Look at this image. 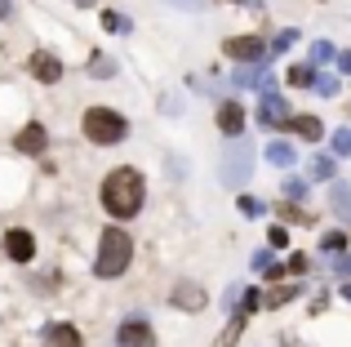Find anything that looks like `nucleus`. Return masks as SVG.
Masks as SVG:
<instances>
[{
    "instance_id": "0eeeda50",
    "label": "nucleus",
    "mask_w": 351,
    "mask_h": 347,
    "mask_svg": "<svg viewBox=\"0 0 351 347\" xmlns=\"http://www.w3.org/2000/svg\"><path fill=\"white\" fill-rule=\"evenodd\" d=\"M45 147H49V134H45L40 121H32V125H23V130H18L14 152H23V156H40Z\"/></svg>"
},
{
    "instance_id": "f257e3e1",
    "label": "nucleus",
    "mask_w": 351,
    "mask_h": 347,
    "mask_svg": "<svg viewBox=\"0 0 351 347\" xmlns=\"http://www.w3.org/2000/svg\"><path fill=\"white\" fill-rule=\"evenodd\" d=\"M143 174L138 169H129V165H120L112 169L103 178V191H98V200H103V209L112 218H134L138 209H143Z\"/></svg>"
},
{
    "instance_id": "ea45409f",
    "label": "nucleus",
    "mask_w": 351,
    "mask_h": 347,
    "mask_svg": "<svg viewBox=\"0 0 351 347\" xmlns=\"http://www.w3.org/2000/svg\"><path fill=\"white\" fill-rule=\"evenodd\" d=\"M343 298H347V303H351V280H347V285H343Z\"/></svg>"
},
{
    "instance_id": "b1692460",
    "label": "nucleus",
    "mask_w": 351,
    "mask_h": 347,
    "mask_svg": "<svg viewBox=\"0 0 351 347\" xmlns=\"http://www.w3.org/2000/svg\"><path fill=\"white\" fill-rule=\"evenodd\" d=\"M302 196H307V182H302V178H285V200H289V205H298Z\"/></svg>"
},
{
    "instance_id": "9b49d317",
    "label": "nucleus",
    "mask_w": 351,
    "mask_h": 347,
    "mask_svg": "<svg viewBox=\"0 0 351 347\" xmlns=\"http://www.w3.org/2000/svg\"><path fill=\"white\" fill-rule=\"evenodd\" d=\"M27 67H32V76L40 80V85H53V80H62V62L53 58L49 49H36V53H32V62H27Z\"/></svg>"
},
{
    "instance_id": "c85d7f7f",
    "label": "nucleus",
    "mask_w": 351,
    "mask_h": 347,
    "mask_svg": "<svg viewBox=\"0 0 351 347\" xmlns=\"http://www.w3.org/2000/svg\"><path fill=\"white\" fill-rule=\"evenodd\" d=\"M240 330H245V316L236 312V316H232V325H227V334H223V347H232V343L240 339Z\"/></svg>"
},
{
    "instance_id": "423d86ee",
    "label": "nucleus",
    "mask_w": 351,
    "mask_h": 347,
    "mask_svg": "<svg viewBox=\"0 0 351 347\" xmlns=\"http://www.w3.org/2000/svg\"><path fill=\"white\" fill-rule=\"evenodd\" d=\"M169 303L182 307V312H205V307H209V294L196 285V280H178V285H173V294H169Z\"/></svg>"
},
{
    "instance_id": "c756f323",
    "label": "nucleus",
    "mask_w": 351,
    "mask_h": 347,
    "mask_svg": "<svg viewBox=\"0 0 351 347\" xmlns=\"http://www.w3.org/2000/svg\"><path fill=\"white\" fill-rule=\"evenodd\" d=\"M280 218H285V223H311V218L302 214L298 205H289V200H285V205H280Z\"/></svg>"
},
{
    "instance_id": "412c9836",
    "label": "nucleus",
    "mask_w": 351,
    "mask_h": 347,
    "mask_svg": "<svg viewBox=\"0 0 351 347\" xmlns=\"http://www.w3.org/2000/svg\"><path fill=\"white\" fill-rule=\"evenodd\" d=\"M329 205H334L338 214H347V218H351V187H347V182H338V187L329 191Z\"/></svg>"
},
{
    "instance_id": "39448f33",
    "label": "nucleus",
    "mask_w": 351,
    "mask_h": 347,
    "mask_svg": "<svg viewBox=\"0 0 351 347\" xmlns=\"http://www.w3.org/2000/svg\"><path fill=\"white\" fill-rule=\"evenodd\" d=\"M227 58L240 62V67H254V62H267V45L258 40V36H232V40L223 45Z\"/></svg>"
},
{
    "instance_id": "473e14b6",
    "label": "nucleus",
    "mask_w": 351,
    "mask_h": 347,
    "mask_svg": "<svg viewBox=\"0 0 351 347\" xmlns=\"http://www.w3.org/2000/svg\"><path fill=\"white\" fill-rule=\"evenodd\" d=\"M103 27H107V32H125L129 18H120V14H112V9H107V14H103Z\"/></svg>"
},
{
    "instance_id": "5701e85b",
    "label": "nucleus",
    "mask_w": 351,
    "mask_h": 347,
    "mask_svg": "<svg viewBox=\"0 0 351 347\" xmlns=\"http://www.w3.org/2000/svg\"><path fill=\"white\" fill-rule=\"evenodd\" d=\"M320 250H325V254H343L347 250V236L343 232H325V236H320Z\"/></svg>"
},
{
    "instance_id": "ddd939ff",
    "label": "nucleus",
    "mask_w": 351,
    "mask_h": 347,
    "mask_svg": "<svg viewBox=\"0 0 351 347\" xmlns=\"http://www.w3.org/2000/svg\"><path fill=\"white\" fill-rule=\"evenodd\" d=\"M218 130H223L227 139H240V134H245V107L240 103H218Z\"/></svg>"
},
{
    "instance_id": "aec40b11",
    "label": "nucleus",
    "mask_w": 351,
    "mask_h": 347,
    "mask_svg": "<svg viewBox=\"0 0 351 347\" xmlns=\"http://www.w3.org/2000/svg\"><path fill=\"white\" fill-rule=\"evenodd\" d=\"M289 45H298V32H293V27H285V32L276 36L271 45H267V58H276V53H289Z\"/></svg>"
},
{
    "instance_id": "58836bf2",
    "label": "nucleus",
    "mask_w": 351,
    "mask_h": 347,
    "mask_svg": "<svg viewBox=\"0 0 351 347\" xmlns=\"http://www.w3.org/2000/svg\"><path fill=\"white\" fill-rule=\"evenodd\" d=\"M178 9H200V0H173Z\"/></svg>"
},
{
    "instance_id": "f3484780",
    "label": "nucleus",
    "mask_w": 351,
    "mask_h": 347,
    "mask_svg": "<svg viewBox=\"0 0 351 347\" xmlns=\"http://www.w3.org/2000/svg\"><path fill=\"white\" fill-rule=\"evenodd\" d=\"M232 80H236V85H240V89H254V85H258V89H263V80H267V71H263V62H254V67H236V76H232Z\"/></svg>"
},
{
    "instance_id": "c9c22d12",
    "label": "nucleus",
    "mask_w": 351,
    "mask_h": 347,
    "mask_svg": "<svg viewBox=\"0 0 351 347\" xmlns=\"http://www.w3.org/2000/svg\"><path fill=\"white\" fill-rule=\"evenodd\" d=\"M334 62H338V71H343V76H351V49H343Z\"/></svg>"
},
{
    "instance_id": "f8f14e48",
    "label": "nucleus",
    "mask_w": 351,
    "mask_h": 347,
    "mask_svg": "<svg viewBox=\"0 0 351 347\" xmlns=\"http://www.w3.org/2000/svg\"><path fill=\"white\" fill-rule=\"evenodd\" d=\"M45 347H85V339H80V330L71 321H53L45 325Z\"/></svg>"
},
{
    "instance_id": "2eb2a0df",
    "label": "nucleus",
    "mask_w": 351,
    "mask_h": 347,
    "mask_svg": "<svg viewBox=\"0 0 351 347\" xmlns=\"http://www.w3.org/2000/svg\"><path fill=\"white\" fill-rule=\"evenodd\" d=\"M267 160H271L276 169H289L293 160H298V152H293V147H289L285 139H276V143H267Z\"/></svg>"
},
{
    "instance_id": "a19ab883",
    "label": "nucleus",
    "mask_w": 351,
    "mask_h": 347,
    "mask_svg": "<svg viewBox=\"0 0 351 347\" xmlns=\"http://www.w3.org/2000/svg\"><path fill=\"white\" fill-rule=\"evenodd\" d=\"M76 5H80V9H89V5H94V0H76Z\"/></svg>"
},
{
    "instance_id": "393cba45",
    "label": "nucleus",
    "mask_w": 351,
    "mask_h": 347,
    "mask_svg": "<svg viewBox=\"0 0 351 347\" xmlns=\"http://www.w3.org/2000/svg\"><path fill=\"white\" fill-rule=\"evenodd\" d=\"M329 58H338L329 40H316V45H311V67H316V62H329Z\"/></svg>"
},
{
    "instance_id": "dca6fc26",
    "label": "nucleus",
    "mask_w": 351,
    "mask_h": 347,
    "mask_svg": "<svg viewBox=\"0 0 351 347\" xmlns=\"http://www.w3.org/2000/svg\"><path fill=\"white\" fill-rule=\"evenodd\" d=\"M285 80H289L293 89H311V85H316V67H311V62H293Z\"/></svg>"
},
{
    "instance_id": "f704fd0d",
    "label": "nucleus",
    "mask_w": 351,
    "mask_h": 347,
    "mask_svg": "<svg viewBox=\"0 0 351 347\" xmlns=\"http://www.w3.org/2000/svg\"><path fill=\"white\" fill-rule=\"evenodd\" d=\"M94 76H116V62L112 58H94Z\"/></svg>"
},
{
    "instance_id": "7c9ffc66",
    "label": "nucleus",
    "mask_w": 351,
    "mask_h": 347,
    "mask_svg": "<svg viewBox=\"0 0 351 347\" xmlns=\"http://www.w3.org/2000/svg\"><path fill=\"white\" fill-rule=\"evenodd\" d=\"M307 267H311V259H307V254H293V259L285 263V272H289V276H302Z\"/></svg>"
},
{
    "instance_id": "7ed1b4c3",
    "label": "nucleus",
    "mask_w": 351,
    "mask_h": 347,
    "mask_svg": "<svg viewBox=\"0 0 351 347\" xmlns=\"http://www.w3.org/2000/svg\"><path fill=\"white\" fill-rule=\"evenodd\" d=\"M80 125H85V139L98 143V147H112V143H120L129 134V121L120 112H112V107H89Z\"/></svg>"
},
{
    "instance_id": "bb28decb",
    "label": "nucleus",
    "mask_w": 351,
    "mask_h": 347,
    "mask_svg": "<svg viewBox=\"0 0 351 347\" xmlns=\"http://www.w3.org/2000/svg\"><path fill=\"white\" fill-rule=\"evenodd\" d=\"M240 214H249V218H258V214H267V205L258 196H240Z\"/></svg>"
},
{
    "instance_id": "1a4fd4ad",
    "label": "nucleus",
    "mask_w": 351,
    "mask_h": 347,
    "mask_svg": "<svg viewBox=\"0 0 351 347\" xmlns=\"http://www.w3.org/2000/svg\"><path fill=\"white\" fill-rule=\"evenodd\" d=\"M116 347H156V334L147 321H125L116 330Z\"/></svg>"
},
{
    "instance_id": "20e7f679",
    "label": "nucleus",
    "mask_w": 351,
    "mask_h": 347,
    "mask_svg": "<svg viewBox=\"0 0 351 347\" xmlns=\"http://www.w3.org/2000/svg\"><path fill=\"white\" fill-rule=\"evenodd\" d=\"M249 174H254V147H249L245 139H236L223 156V182L227 187H245Z\"/></svg>"
},
{
    "instance_id": "a211bd4d",
    "label": "nucleus",
    "mask_w": 351,
    "mask_h": 347,
    "mask_svg": "<svg viewBox=\"0 0 351 347\" xmlns=\"http://www.w3.org/2000/svg\"><path fill=\"white\" fill-rule=\"evenodd\" d=\"M298 298V285H271L263 294V307H285V303H293Z\"/></svg>"
},
{
    "instance_id": "6ab92c4d",
    "label": "nucleus",
    "mask_w": 351,
    "mask_h": 347,
    "mask_svg": "<svg viewBox=\"0 0 351 347\" xmlns=\"http://www.w3.org/2000/svg\"><path fill=\"white\" fill-rule=\"evenodd\" d=\"M307 178L311 182H329L334 178V156H311L307 160Z\"/></svg>"
},
{
    "instance_id": "9d476101",
    "label": "nucleus",
    "mask_w": 351,
    "mask_h": 347,
    "mask_svg": "<svg viewBox=\"0 0 351 347\" xmlns=\"http://www.w3.org/2000/svg\"><path fill=\"white\" fill-rule=\"evenodd\" d=\"M5 254H9L14 263H32V259H36L32 232H27V227H14V232H5Z\"/></svg>"
},
{
    "instance_id": "4be33fe9",
    "label": "nucleus",
    "mask_w": 351,
    "mask_h": 347,
    "mask_svg": "<svg viewBox=\"0 0 351 347\" xmlns=\"http://www.w3.org/2000/svg\"><path fill=\"white\" fill-rule=\"evenodd\" d=\"M329 147H334V156H351V130H334V139H329Z\"/></svg>"
},
{
    "instance_id": "e433bc0d",
    "label": "nucleus",
    "mask_w": 351,
    "mask_h": 347,
    "mask_svg": "<svg viewBox=\"0 0 351 347\" xmlns=\"http://www.w3.org/2000/svg\"><path fill=\"white\" fill-rule=\"evenodd\" d=\"M334 272H338V276H347V280H351V259H347V254H343V259L334 263Z\"/></svg>"
},
{
    "instance_id": "cd10ccee",
    "label": "nucleus",
    "mask_w": 351,
    "mask_h": 347,
    "mask_svg": "<svg viewBox=\"0 0 351 347\" xmlns=\"http://www.w3.org/2000/svg\"><path fill=\"white\" fill-rule=\"evenodd\" d=\"M311 89H316L320 98H334V94H338V80H334V76H316V85H311Z\"/></svg>"
},
{
    "instance_id": "72a5a7b5",
    "label": "nucleus",
    "mask_w": 351,
    "mask_h": 347,
    "mask_svg": "<svg viewBox=\"0 0 351 347\" xmlns=\"http://www.w3.org/2000/svg\"><path fill=\"white\" fill-rule=\"evenodd\" d=\"M254 272H263V276L271 272V250H258L254 254Z\"/></svg>"
},
{
    "instance_id": "4c0bfd02",
    "label": "nucleus",
    "mask_w": 351,
    "mask_h": 347,
    "mask_svg": "<svg viewBox=\"0 0 351 347\" xmlns=\"http://www.w3.org/2000/svg\"><path fill=\"white\" fill-rule=\"evenodd\" d=\"M14 14V0H0V18H9Z\"/></svg>"
},
{
    "instance_id": "f03ea898",
    "label": "nucleus",
    "mask_w": 351,
    "mask_h": 347,
    "mask_svg": "<svg viewBox=\"0 0 351 347\" xmlns=\"http://www.w3.org/2000/svg\"><path fill=\"white\" fill-rule=\"evenodd\" d=\"M129 259H134V241H129V232H120V227H107L103 241H98V263H94V272H98L103 280L125 276Z\"/></svg>"
},
{
    "instance_id": "6e6552de",
    "label": "nucleus",
    "mask_w": 351,
    "mask_h": 347,
    "mask_svg": "<svg viewBox=\"0 0 351 347\" xmlns=\"http://www.w3.org/2000/svg\"><path fill=\"white\" fill-rule=\"evenodd\" d=\"M289 103H285L280 94H263V107H258V121L267 125V130H280V125H289Z\"/></svg>"
},
{
    "instance_id": "2f4dec72",
    "label": "nucleus",
    "mask_w": 351,
    "mask_h": 347,
    "mask_svg": "<svg viewBox=\"0 0 351 347\" xmlns=\"http://www.w3.org/2000/svg\"><path fill=\"white\" fill-rule=\"evenodd\" d=\"M267 245H271V250H285V245H289V232H285V227H271V232H267Z\"/></svg>"
},
{
    "instance_id": "4468645a",
    "label": "nucleus",
    "mask_w": 351,
    "mask_h": 347,
    "mask_svg": "<svg viewBox=\"0 0 351 347\" xmlns=\"http://www.w3.org/2000/svg\"><path fill=\"white\" fill-rule=\"evenodd\" d=\"M289 130H293V134H298V139H307V143H316V139H320V134H325V125H320V121H316V116H298V112H293V116H289Z\"/></svg>"
},
{
    "instance_id": "a878e982",
    "label": "nucleus",
    "mask_w": 351,
    "mask_h": 347,
    "mask_svg": "<svg viewBox=\"0 0 351 347\" xmlns=\"http://www.w3.org/2000/svg\"><path fill=\"white\" fill-rule=\"evenodd\" d=\"M258 307H263V294H258V289H245V298H240V316L258 312Z\"/></svg>"
}]
</instances>
